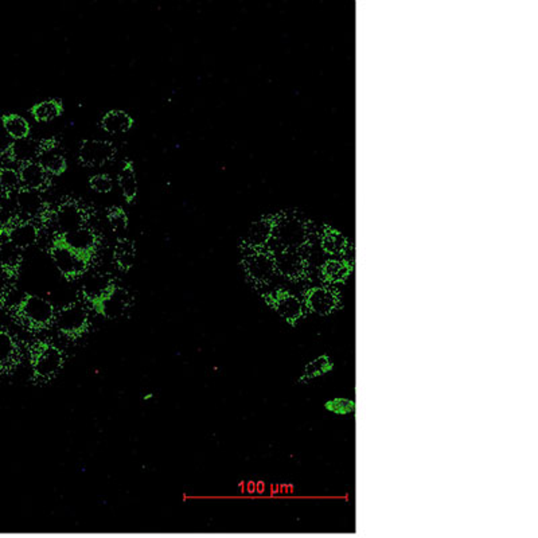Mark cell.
Instances as JSON below:
<instances>
[{"label": "cell", "instance_id": "cell-1", "mask_svg": "<svg viewBox=\"0 0 538 538\" xmlns=\"http://www.w3.org/2000/svg\"><path fill=\"white\" fill-rule=\"evenodd\" d=\"M18 314L26 326L35 330L46 328L56 319L54 306L38 295H26L18 307Z\"/></svg>", "mask_w": 538, "mask_h": 538}, {"label": "cell", "instance_id": "cell-2", "mask_svg": "<svg viewBox=\"0 0 538 538\" xmlns=\"http://www.w3.org/2000/svg\"><path fill=\"white\" fill-rule=\"evenodd\" d=\"M272 238L280 247V251H298L307 241V227L296 217H283L273 222Z\"/></svg>", "mask_w": 538, "mask_h": 538}, {"label": "cell", "instance_id": "cell-3", "mask_svg": "<svg viewBox=\"0 0 538 538\" xmlns=\"http://www.w3.org/2000/svg\"><path fill=\"white\" fill-rule=\"evenodd\" d=\"M54 323L60 333L76 338L82 335L89 326V314L82 303H71L56 313Z\"/></svg>", "mask_w": 538, "mask_h": 538}, {"label": "cell", "instance_id": "cell-4", "mask_svg": "<svg viewBox=\"0 0 538 538\" xmlns=\"http://www.w3.org/2000/svg\"><path fill=\"white\" fill-rule=\"evenodd\" d=\"M50 256L57 269L66 279H76L82 276L89 267V258L76 254L58 240H56L50 248Z\"/></svg>", "mask_w": 538, "mask_h": 538}, {"label": "cell", "instance_id": "cell-5", "mask_svg": "<svg viewBox=\"0 0 538 538\" xmlns=\"http://www.w3.org/2000/svg\"><path fill=\"white\" fill-rule=\"evenodd\" d=\"M64 362V352L60 348L52 345H42L32 358L34 377L36 380H52L63 369Z\"/></svg>", "mask_w": 538, "mask_h": 538}, {"label": "cell", "instance_id": "cell-6", "mask_svg": "<svg viewBox=\"0 0 538 538\" xmlns=\"http://www.w3.org/2000/svg\"><path fill=\"white\" fill-rule=\"evenodd\" d=\"M87 218L88 214L80 203L74 201H66L58 206V209L53 214V223L61 236L84 227Z\"/></svg>", "mask_w": 538, "mask_h": 538}, {"label": "cell", "instance_id": "cell-7", "mask_svg": "<svg viewBox=\"0 0 538 538\" xmlns=\"http://www.w3.org/2000/svg\"><path fill=\"white\" fill-rule=\"evenodd\" d=\"M244 265L249 279L257 284L268 283L276 273L275 257L264 251H252L245 257Z\"/></svg>", "mask_w": 538, "mask_h": 538}, {"label": "cell", "instance_id": "cell-8", "mask_svg": "<svg viewBox=\"0 0 538 538\" xmlns=\"http://www.w3.org/2000/svg\"><path fill=\"white\" fill-rule=\"evenodd\" d=\"M116 155V147L107 140H85L78 151L80 163L87 167H100Z\"/></svg>", "mask_w": 538, "mask_h": 538}, {"label": "cell", "instance_id": "cell-9", "mask_svg": "<svg viewBox=\"0 0 538 538\" xmlns=\"http://www.w3.org/2000/svg\"><path fill=\"white\" fill-rule=\"evenodd\" d=\"M65 247L70 248L76 254H81L87 258H91L98 244V237L92 227L84 226L74 232L61 234L57 238Z\"/></svg>", "mask_w": 538, "mask_h": 538}, {"label": "cell", "instance_id": "cell-10", "mask_svg": "<svg viewBox=\"0 0 538 538\" xmlns=\"http://www.w3.org/2000/svg\"><path fill=\"white\" fill-rule=\"evenodd\" d=\"M15 208L18 214L23 217V221H32L38 217L45 216L46 213V202L41 191L25 188H21L16 191Z\"/></svg>", "mask_w": 538, "mask_h": 538}, {"label": "cell", "instance_id": "cell-11", "mask_svg": "<svg viewBox=\"0 0 538 538\" xmlns=\"http://www.w3.org/2000/svg\"><path fill=\"white\" fill-rule=\"evenodd\" d=\"M39 234L41 229L35 222L23 220L11 223L5 230V238L21 251L38 244Z\"/></svg>", "mask_w": 538, "mask_h": 538}, {"label": "cell", "instance_id": "cell-12", "mask_svg": "<svg viewBox=\"0 0 538 538\" xmlns=\"http://www.w3.org/2000/svg\"><path fill=\"white\" fill-rule=\"evenodd\" d=\"M131 304V296L127 289L122 287H113L108 295L96 306L100 314L107 319H119L124 317Z\"/></svg>", "mask_w": 538, "mask_h": 538}, {"label": "cell", "instance_id": "cell-13", "mask_svg": "<svg viewBox=\"0 0 538 538\" xmlns=\"http://www.w3.org/2000/svg\"><path fill=\"white\" fill-rule=\"evenodd\" d=\"M113 287L115 284L112 279L105 272H93L84 279L81 291L88 302L97 304Z\"/></svg>", "mask_w": 538, "mask_h": 538}, {"label": "cell", "instance_id": "cell-14", "mask_svg": "<svg viewBox=\"0 0 538 538\" xmlns=\"http://www.w3.org/2000/svg\"><path fill=\"white\" fill-rule=\"evenodd\" d=\"M306 304L317 315H328L338 304V295L333 289L317 287L309 291L306 296Z\"/></svg>", "mask_w": 538, "mask_h": 538}, {"label": "cell", "instance_id": "cell-15", "mask_svg": "<svg viewBox=\"0 0 538 538\" xmlns=\"http://www.w3.org/2000/svg\"><path fill=\"white\" fill-rule=\"evenodd\" d=\"M36 161L49 175H61L67 167L63 151L56 146L54 142H42V148Z\"/></svg>", "mask_w": 538, "mask_h": 538}, {"label": "cell", "instance_id": "cell-16", "mask_svg": "<svg viewBox=\"0 0 538 538\" xmlns=\"http://www.w3.org/2000/svg\"><path fill=\"white\" fill-rule=\"evenodd\" d=\"M18 171L21 177V185L25 189L41 191L49 185L50 175L36 160L21 164Z\"/></svg>", "mask_w": 538, "mask_h": 538}, {"label": "cell", "instance_id": "cell-17", "mask_svg": "<svg viewBox=\"0 0 538 538\" xmlns=\"http://www.w3.org/2000/svg\"><path fill=\"white\" fill-rule=\"evenodd\" d=\"M41 148H42V142H38L32 137H26L21 140H14L7 148V155L12 161L25 164L36 160L39 157Z\"/></svg>", "mask_w": 538, "mask_h": 538}, {"label": "cell", "instance_id": "cell-18", "mask_svg": "<svg viewBox=\"0 0 538 538\" xmlns=\"http://www.w3.org/2000/svg\"><path fill=\"white\" fill-rule=\"evenodd\" d=\"M272 230L273 222L271 220H258L254 222L244 237V243L251 251H261V248L267 245L272 238Z\"/></svg>", "mask_w": 538, "mask_h": 538}, {"label": "cell", "instance_id": "cell-19", "mask_svg": "<svg viewBox=\"0 0 538 538\" xmlns=\"http://www.w3.org/2000/svg\"><path fill=\"white\" fill-rule=\"evenodd\" d=\"M273 306L280 317H284L287 322L295 323L303 315V304L302 302L287 292H278L273 299Z\"/></svg>", "mask_w": 538, "mask_h": 538}, {"label": "cell", "instance_id": "cell-20", "mask_svg": "<svg viewBox=\"0 0 538 538\" xmlns=\"http://www.w3.org/2000/svg\"><path fill=\"white\" fill-rule=\"evenodd\" d=\"M275 264H276V271L292 279L300 276L304 269V260L300 254H298V251H289V249L280 251L275 257Z\"/></svg>", "mask_w": 538, "mask_h": 538}, {"label": "cell", "instance_id": "cell-21", "mask_svg": "<svg viewBox=\"0 0 538 538\" xmlns=\"http://www.w3.org/2000/svg\"><path fill=\"white\" fill-rule=\"evenodd\" d=\"M133 126V119L124 111H109L101 119V128L109 135L126 133Z\"/></svg>", "mask_w": 538, "mask_h": 538}, {"label": "cell", "instance_id": "cell-22", "mask_svg": "<svg viewBox=\"0 0 538 538\" xmlns=\"http://www.w3.org/2000/svg\"><path fill=\"white\" fill-rule=\"evenodd\" d=\"M117 183L124 199L129 203L133 202V199L137 195V178H136L133 164L131 161H127L120 170L117 177Z\"/></svg>", "mask_w": 538, "mask_h": 538}, {"label": "cell", "instance_id": "cell-23", "mask_svg": "<svg viewBox=\"0 0 538 538\" xmlns=\"http://www.w3.org/2000/svg\"><path fill=\"white\" fill-rule=\"evenodd\" d=\"M63 104L57 100H45L32 108V117L39 123H49L61 116Z\"/></svg>", "mask_w": 538, "mask_h": 538}, {"label": "cell", "instance_id": "cell-24", "mask_svg": "<svg viewBox=\"0 0 538 538\" xmlns=\"http://www.w3.org/2000/svg\"><path fill=\"white\" fill-rule=\"evenodd\" d=\"M22 261V251L12 245L7 238L0 243V269L14 273Z\"/></svg>", "mask_w": 538, "mask_h": 538}, {"label": "cell", "instance_id": "cell-25", "mask_svg": "<svg viewBox=\"0 0 538 538\" xmlns=\"http://www.w3.org/2000/svg\"><path fill=\"white\" fill-rule=\"evenodd\" d=\"M135 258H136L135 244L131 240H128L127 237L117 240L116 247L113 249V260L116 265L123 271H128L132 268Z\"/></svg>", "mask_w": 538, "mask_h": 538}, {"label": "cell", "instance_id": "cell-26", "mask_svg": "<svg viewBox=\"0 0 538 538\" xmlns=\"http://www.w3.org/2000/svg\"><path fill=\"white\" fill-rule=\"evenodd\" d=\"M18 358V345L11 334L0 330V369H10Z\"/></svg>", "mask_w": 538, "mask_h": 538}, {"label": "cell", "instance_id": "cell-27", "mask_svg": "<svg viewBox=\"0 0 538 538\" xmlns=\"http://www.w3.org/2000/svg\"><path fill=\"white\" fill-rule=\"evenodd\" d=\"M3 128L12 140L26 139L30 135L29 122L19 115H7L3 117Z\"/></svg>", "mask_w": 538, "mask_h": 538}, {"label": "cell", "instance_id": "cell-28", "mask_svg": "<svg viewBox=\"0 0 538 538\" xmlns=\"http://www.w3.org/2000/svg\"><path fill=\"white\" fill-rule=\"evenodd\" d=\"M348 272H350V267L348 262L339 260H331L326 262L324 267L322 268L323 278L330 283H338L345 280L348 278Z\"/></svg>", "mask_w": 538, "mask_h": 538}, {"label": "cell", "instance_id": "cell-29", "mask_svg": "<svg viewBox=\"0 0 538 538\" xmlns=\"http://www.w3.org/2000/svg\"><path fill=\"white\" fill-rule=\"evenodd\" d=\"M21 188L22 185L18 170L8 166L0 168V190L4 194H10L12 191L19 190Z\"/></svg>", "mask_w": 538, "mask_h": 538}, {"label": "cell", "instance_id": "cell-30", "mask_svg": "<svg viewBox=\"0 0 538 538\" xmlns=\"http://www.w3.org/2000/svg\"><path fill=\"white\" fill-rule=\"evenodd\" d=\"M108 223L112 227L113 233L117 236V240L126 238L128 229L127 214L120 208H113L108 213Z\"/></svg>", "mask_w": 538, "mask_h": 538}, {"label": "cell", "instance_id": "cell-31", "mask_svg": "<svg viewBox=\"0 0 538 538\" xmlns=\"http://www.w3.org/2000/svg\"><path fill=\"white\" fill-rule=\"evenodd\" d=\"M323 251L330 254H342L346 251V240L335 232H328L322 238Z\"/></svg>", "mask_w": 538, "mask_h": 538}, {"label": "cell", "instance_id": "cell-32", "mask_svg": "<svg viewBox=\"0 0 538 538\" xmlns=\"http://www.w3.org/2000/svg\"><path fill=\"white\" fill-rule=\"evenodd\" d=\"M331 366H333V365H331L328 357H326V355L319 357L315 361L310 362V363L306 366L304 374L300 377V380H311V379L319 377V376L327 373V372L331 369Z\"/></svg>", "mask_w": 538, "mask_h": 538}, {"label": "cell", "instance_id": "cell-33", "mask_svg": "<svg viewBox=\"0 0 538 538\" xmlns=\"http://www.w3.org/2000/svg\"><path fill=\"white\" fill-rule=\"evenodd\" d=\"M89 186L98 194H108L113 189V181L108 174H96L89 179Z\"/></svg>", "mask_w": 538, "mask_h": 538}, {"label": "cell", "instance_id": "cell-34", "mask_svg": "<svg viewBox=\"0 0 538 538\" xmlns=\"http://www.w3.org/2000/svg\"><path fill=\"white\" fill-rule=\"evenodd\" d=\"M354 403L348 399H335L326 404V408L337 414H348L354 411Z\"/></svg>", "mask_w": 538, "mask_h": 538}, {"label": "cell", "instance_id": "cell-35", "mask_svg": "<svg viewBox=\"0 0 538 538\" xmlns=\"http://www.w3.org/2000/svg\"><path fill=\"white\" fill-rule=\"evenodd\" d=\"M3 304V296H1V293H0V306Z\"/></svg>", "mask_w": 538, "mask_h": 538}, {"label": "cell", "instance_id": "cell-36", "mask_svg": "<svg viewBox=\"0 0 538 538\" xmlns=\"http://www.w3.org/2000/svg\"><path fill=\"white\" fill-rule=\"evenodd\" d=\"M1 237H3V233H1V230H0V243H1V240H3Z\"/></svg>", "mask_w": 538, "mask_h": 538}, {"label": "cell", "instance_id": "cell-37", "mask_svg": "<svg viewBox=\"0 0 538 538\" xmlns=\"http://www.w3.org/2000/svg\"><path fill=\"white\" fill-rule=\"evenodd\" d=\"M1 194H4V192H3V191L0 190V198H1ZM0 203H1V202H0Z\"/></svg>", "mask_w": 538, "mask_h": 538}]
</instances>
